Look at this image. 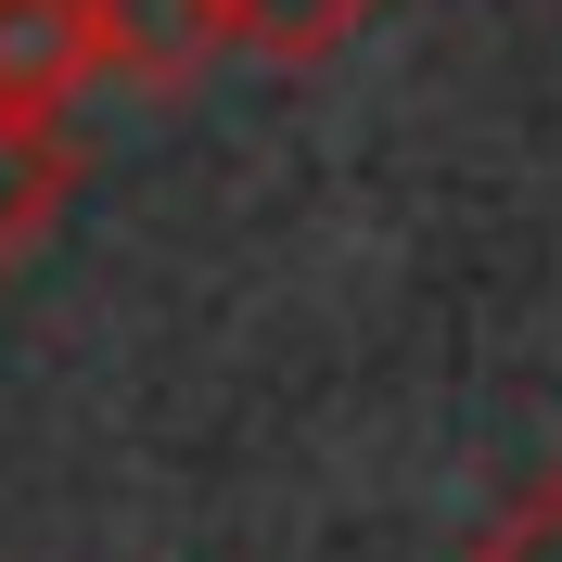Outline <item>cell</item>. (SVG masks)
<instances>
[{"label":"cell","instance_id":"obj_3","mask_svg":"<svg viewBox=\"0 0 562 562\" xmlns=\"http://www.w3.org/2000/svg\"><path fill=\"white\" fill-rule=\"evenodd\" d=\"M65 192H77V140H65V115H13V103H0V281L52 244Z\"/></svg>","mask_w":562,"mask_h":562},{"label":"cell","instance_id":"obj_5","mask_svg":"<svg viewBox=\"0 0 562 562\" xmlns=\"http://www.w3.org/2000/svg\"><path fill=\"white\" fill-rule=\"evenodd\" d=\"M473 562H562V473H537V486L498 498V525L473 537Z\"/></svg>","mask_w":562,"mask_h":562},{"label":"cell","instance_id":"obj_4","mask_svg":"<svg viewBox=\"0 0 562 562\" xmlns=\"http://www.w3.org/2000/svg\"><path fill=\"white\" fill-rule=\"evenodd\" d=\"M231 13V52H256V65H333L384 0H217Z\"/></svg>","mask_w":562,"mask_h":562},{"label":"cell","instance_id":"obj_2","mask_svg":"<svg viewBox=\"0 0 562 562\" xmlns=\"http://www.w3.org/2000/svg\"><path fill=\"white\" fill-rule=\"evenodd\" d=\"M90 77H103L90 0H0V103L13 115H65Z\"/></svg>","mask_w":562,"mask_h":562},{"label":"cell","instance_id":"obj_1","mask_svg":"<svg viewBox=\"0 0 562 562\" xmlns=\"http://www.w3.org/2000/svg\"><path fill=\"white\" fill-rule=\"evenodd\" d=\"M90 38H103V77H115V90L179 103V90H205V77H217L231 13H217V0H90Z\"/></svg>","mask_w":562,"mask_h":562}]
</instances>
